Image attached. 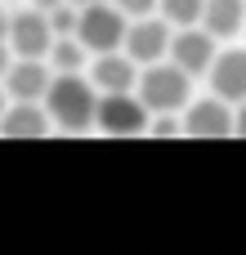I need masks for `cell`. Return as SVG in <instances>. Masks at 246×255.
<instances>
[{
	"label": "cell",
	"mask_w": 246,
	"mask_h": 255,
	"mask_svg": "<svg viewBox=\"0 0 246 255\" xmlns=\"http://www.w3.org/2000/svg\"><path fill=\"white\" fill-rule=\"evenodd\" d=\"M242 31H246V22H242Z\"/></svg>",
	"instance_id": "cell-25"
},
{
	"label": "cell",
	"mask_w": 246,
	"mask_h": 255,
	"mask_svg": "<svg viewBox=\"0 0 246 255\" xmlns=\"http://www.w3.org/2000/svg\"><path fill=\"white\" fill-rule=\"evenodd\" d=\"M9 108V94H4V81H0V112Z\"/></svg>",
	"instance_id": "cell-23"
},
{
	"label": "cell",
	"mask_w": 246,
	"mask_h": 255,
	"mask_svg": "<svg viewBox=\"0 0 246 255\" xmlns=\"http://www.w3.org/2000/svg\"><path fill=\"white\" fill-rule=\"evenodd\" d=\"M134 76H139V63L125 54V49H108V54H94L90 63V85L103 94V90H134Z\"/></svg>",
	"instance_id": "cell-11"
},
{
	"label": "cell",
	"mask_w": 246,
	"mask_h": 255,
	"mask_svg": "<svg viewBox=\"0 0 246 255\" xmlns=\"http://www.w3.org/2000/svg\"><path fill=\"white\" fill-rule=\"evenodd\" d=\"M45 18H49V31H54V36H72V31H76V4H72V0L54 4Z\"/></svg>",
	"instance_id": "cell-17"
},
{
	"label": "cell",
	"mask_w": 246,
	"mask_h": 255,
	"mask_svg": "<svg viewBox=\"0 0 246 255\" xmlns=\"http://www.w3.org/2000/svg\"><path fill=\"white\" fill-rule=\"evenodd\" d=\"M184 134L188 139H229L233 134V108L215 99H188L184 103Z\"/></svg>",
	"instance_id": "cell-6"
},
{
	"label": "cell",
	"mask_w": 246,
	"mask_h": 255,
	"mask_svg": "<svg viewBox=\"0 0 246 255\" xmlns=\"http://www.w3.org/2000/svg\"><path fill=\"white\" fill-rule=\"evenodd\" d=\"M45 63H49L54 72H81V67H85V45H81L76 36H54Z\"/></svg>",
	"instance_id": "cell-14"
},
{
	"label": "cell",
	"mask_w": 246,
	"mask_h": 255,
	"mask_svg": "<svg viewBox=\"0 0 246 255\" xmlns=\"http://www.w3.org/2000/svg\"><path fill=\"white\" fill-rule=\"evenodd\" d=\"M157 9L170 27H193L197 13H202V0H157Z\"/></svg>",
	"instance_id": "cell-15"
},
{
	"label": "cell",
	"mask_w": 246,
	"mask_h": 255,
	"mask_svg": "<svg viewBox=\"0 0 246 255\" xmlns=\"http://www.w3.org/2000/svg\"><path fill=\"white\" fill-rule=\"evenodd\" d=\"M206 76H211V94H220L224 103H242L246 99V49H215Z\"/></svg>",
	"instance_id": "cell-10"
},
{
	"label": "cell",
	"mask_w": 246,
	"mask_h": 255,
	"mask_svg": "<svg viewBox=\"0 0 246 255\" xmlns=\"http://www.w3.org/2000/svg\"><path fill=\"white\" fill-rule=\"evenodd\" d=\"M9 63H13V49H9V40H0V76H4Z\"/></svg>",
	"instance_id": "cell-20"
},
{
	"label": "cell",
	"mask_w": 246,
	"mask_h": 255,
	"mask_svg": "<svg viewBox=\"0 0 246 255\" xmlns=\"http://www.w3.org/2000/svg\"><path fill=\"white\" fill-rule=\"evenodd\" d=\"M246 22V0H202L197 27H206L215 40H233Z\"/></svg>",
	"instance_id": "cell-13"
},
{
	"label": "cell",
	"mask_w": 246,
	"mask_h": 255,
	"mask_svg": "<svg viewBox=\"0 0 246 255\" xmlns=\"http://www.w3.org/2000/svg\"><path fill=\"white\" fill-rule=\"evenodd\" d=\"M4 36H9V13L0 9V40H4Z\"/></svg>",
	"instance_id": "cell-22"
},
{
	"label": "cell",
	"mask_w": 246,
	"mask_h": 255,
	"mask_svg": "<svg viewBox=\"0 0 246 255\" xmlns=\"http://www.w3.org/2000/svg\"><path fill=\"white\" fill-rule=\"evenodd\" d=\"M49 76H54V67H49L45 58H13L0 81H4V94H9V99L40 103L45 90H49Z\"/></svg>",
	"instance_id": "cell-9"
},
{
	"label": "cell",
	"mask_w": 246,
	"mask_h": 255,
	"mask_svg": "<svg viewBox=\"0 0 246 255\" xmlns=\"http://www.w3.org/2000/svg\"><path fill=\"white\" fill-rule=\"evenodd\" d=\"M125 18H143V13H157V0H112Z\"/></svg>",
	"instance_id": "cell-18"
},
{
	"label": "cell",
	"mask_w": 246,
	"mask_h": 255,
	"mask_svg": "<svg viewBox=\"0 0 246 255\" xmlns=\"http://www.w3.org/2000/svg\"><path fill=\"white\" fill-rule=\"evenodd\" d=\"M94 99H99V90L90 85V76H81V72H54L49 90H45V112H49L54 126L81 134V130L94 126Z\"/></svg>",
	"instance_id": "cell-1"
},
{
	"label": "cell",
	"mask_w": 246,
	"mask_h": 255,
	"mask_svg": "<svg viewBox=\"0 0 246 255\" xmlns=\"http://www.w3.org/2000/svg\"><path fill=\"white\" fill-rule=\"evenodd\" d=\"M166 54H170V63L175 67H184L188 76H206V67H211V58H215V36L206 31V27H179V31H170V45H166Z\"/></svg>",
	"instance_id": "cell-5"
},
{
	"label": "cell",
	"mask_w": 246,
	"mask_h": 255,
	"mask_svg": "<svg viewBox=\"0 0 246 255\" xmlns=\"http://www.w3.org/2000/svg\"><path fill=\"white\" fill-rule=\"evenodd\" d=\"M143 134H152V139H175V134H184V117H179V112H152Z\"/></svg>",
	"instance_id": "cell-16"
},
{
	"label": "cell",
	"mask_w": 246,
	"mask_h": 255,
	"mask_svg": "<svg viewBox=\"0 0 246 255\" xmlns=\"http://www.w3.org/2000/svg\"><path fill=\"white\" fill-rule=\"evenodd\" d=\"M0 134H4V139H40V134H49V112H45L40 103L13 99V103L0 112Z\"/></svg>",
	"instance_id": "cell-12"
},
{
	"label": "cell",
	"mask_w": 246,
	"mask_h": 255,
	"mask_svg": "<svg viewBox=\"0 0 246 255\" xmlns=\"http://www.w3.org/2000/svg\"><path fill=\"white\" fill-rule=\"evenodd\" d=\"M148 117L152 112L139 103L134 90H103V99H94V126L103 134H117V139L143 134L148 130Z\"/></svg>",
	"instance_id": "cell-4"
},
{
	"label": "cell",
	"mask_w": 246,
	"mask_h": 255,
	"mask_svg": "<svg viewBox=\"0 0 246 255\" xmlns=\"http://www.w3.org/2000/svg\"><path fill=\"white\" fill-rule=\"evenodd\" d=\"M139 85V103L148 112H179L188 99H193V76L175 63H143V72L134 76Z\"/></svg>",
	"instance_id": "cell-2"
},
{
	"label": "cell",
	"mask_w": 246,
	"mask_h": 255,
	"mask_svg": "<svg viewBox=\"0 0 246 255\" xmlns=\"http://www.w3.org/2000/svg\"><path fill=\"white\" fill-rule=\"evenodd\" d=\"M125 13L108 0H94V4H81L76 9V40L85 45V54H108V49H121L125 40Z\"/></svg>",
	"instance_id": "cell-3"
},
{
	"label": "cell",
	"mask_w": 246,
	"mask_h": 255,
	"mask_svg": "<svg viewBox=\"0 0 246 255\" xmlns=\"http://www.w3.org/2000/svg\"><path fill=\"white\" fill-rule=\"evenodd\" d=\"M54 4H63V0H31V9H40V13H49Z\"/></svg>",
	"instance_id": "cell-21"
},
{
	"label": "cell",
	"mask_w": 246,
	"mask_h": 255,
	"mask_svg": "<svg viewBox=\"0 0 246 255\" xmlns=\"http://www.w3.org/2000/svg\"><path fill=\"white\" fill-rule=\"evenodd\" d=\"M233 134H242V139H246V99L238 103V112H233Z\"/></svg>",
	"instance_id": "cell-19"
},
{
	"label": "cell",
	"mask_w": 246,
	"mask_h": 255,
	"mask_svg": "<svg viewBox=\"0 0 246 255\" xmlns=\"http://www.w3.org/2000/svg\"><path fill=\"white\" fill-rule=\"evenodd\" d=\"M4 40L13 49V58H45L54 31H49V18L40 9H22V13H9V36Z\"/></svg>",
	"instance_id": "cell-7"
},
{
	"label": "cell",
	"mask_w": 246,
	"mask_h": 255,
	"mask_svg": "<svg viewBox=\"0 0 246 255\" xmlns=\"http://www.w3.org/2000/svg\"><path fill=\"white\" fill-rule=\"evenodd\" d=\"M72 4H76V9H81V4H94V0H72Z\"/></svg>",
	"instance_id": "cell-24"
},
{
	"label": "cell",
	"mask_w": 246,
	"mask_h": 255,
	"mask_svg": "<svg viewBox=\"0 0 246 255\" xmlns=\"http://www.w3.org/2000/svg\"><path fill=\"white\" fill-rule=\"evenodd\" d=\"M166 45H170V22H166V18L143 13V18H134V22H125L121 49H125L134 63H157V58H166Z\"/></svg>",
	"instance_id": "cell-8"
}]
</instances>
